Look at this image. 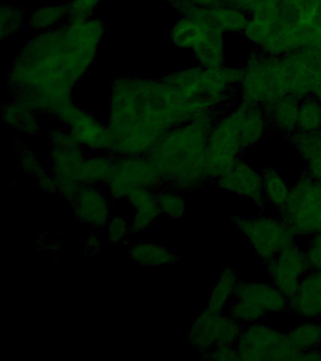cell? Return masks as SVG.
Segmentation results:
<instances>
[{
  "label": "cell",
  "instance_id": "d6a6232c",
  "mask_svg": "<svg viewBox=\"0 0 321 361\" xmlns=\"http://www.w3.org/2000/svg\"><path fill=\"white\" fill-rule=\"evenodd\" d=\"M107 226L108 239L112 245L121 244L131 233V226H128V221L123 216L111 217Z\"/></svg>",
  "mask_w": 321,
  "mask_h": 361
},
{
  "label": "cell",
  "instance_id": "f35d334b",
  "mask_svg": "<svg viewBox=\"0 0 321 361\" xmlns=\"http://www.w3.org/2000/svg\"><path fill=\"white\" fill-rule=\"evenodd\" d=\"M84 247H85V252L87 254L95 255V254L99 253L102 250L103 243L97 234L92 233L86 237L85 242H84Z\"/></svg>",
  "mask_w": 321,
  "mask_h": 361
},
{
  "label": "cell",
  "instance_id": "2e32d148",
  "mask_svg": "<svg viewBox=\"0 0 321 361\" xmlns=\"http://www.w3.org/2000/svg\"><path fill=\"white\" fill-rule=\"evenodd\" d=\"M186 17L215 25L224 34H243L249 20L245 11L224 4L213 8H202L198 6L190 16Z\"/></svg>",
  "mask_w": 321,
  "mask_h": 361
},
{
  "label": "cell",
  "instance_id": "f1b7e54d",
  "mask_svg": "<svg viewBox=\"0 0 321 361\" xmlns=\"http://www.w3.org/2000/svg\"><path fill=\"white\" fill-rule=\"evenodd\" d=\"M321 130V102L314 96L301 101L298 111V132L311 133Z\"/></svg>",
  "mask_w": 321,
  "mask_h": 361
},
{
  "label": "cell",
  "instance_id": "603a6c76",
  "mask_svg": "<svg viewBox=\"0 0 321 361\" xmlns=\"http://www.w3.org/2000/svg\"><path fill=\"white\" fill-rule=\"evenodd\" d=\"M1 118L7 126L24 134L37 135L42 129L37 121V114L18 101L8 103L2 109Z\"/></svg>",
  "mask_w": 321,
  "mask_h": 361
},
{
  "label": "cell",
  "instance_id": "8992f818",
  "mask_svg": "<svg viewBox=\"0 0 321 361\" xmlns=\"http://www.w3.org/2000/svg\"><path fill=\"white\" fill-rule=\"evenodd\" d=\"M289 300L274 285L239 281L228 314L242 324L259 322L269 314L289 312Z\"/></svg>",
  "mask_w": 321,
  "mask_h": 361
},
{
  "label": "cell",
  "instance_id": "ffe728a7",
  "mask_svg": "<svg viewBox=\"0 0 321 361\" xmlns=\"http://www.w3.org/2000/svg\"><path fill=\"white\" fill-rule=\"evenodd\" d=\"M239 281L236 270L230 267H224L211 290L205 310L217 314L224 313L233 300Z\"/></svg>",
  "mask_w": 321,
  "mask_h": 361
},
{
  "label": "cell",
  "instance_id": "74e56055",
  "mask_svg": "<svg viewBox=\"0 0 321 361\" xmlns=\"http://www.w3.org/2000/svg\"><path fill=\"white\" fill-rule=\"evenodd\" d=\"M36 183L41 190L47 192L49 194H56L58 192L57 183L52 172L49 173L46 171L42 172L36 177Z\"/></svg>",
  "mask_w": 321,
  "mask_h": 361
},
{
  "label": "cell",
  "instance_id": "30bf717a",
  "mask_svg": "<svg viewBox=\"0 0 321 361\" xmlns=\"http://www.w3.org/2000/svg\"><path fill=\"white\" fill-rule=\"evenodd\" d=\"M266 265L270 281L289 300L297 292L303 276L312 270L305 250L297 242L284 248Z\"/></svg>",
  "mask_w": 321,
  "mask_h": 361
},
{
  "label": "cell",
  "instance_id": "7a4b0ae2",
  "mask_svg": "<svg viewBox=\"0 0 321 361\" xmlns=\"http://www.w3.org/2000/svg\"><path fill=\"white\" fill-rule=\"evenodd\" d=\"M217 118L216 112H207L174 127L145 155L157 166L163 185L178 192H190L208 182L205 152Z\"/></svg>",
  "mask_w": 321,
  "mask_h": 361
},
{
  "label": "cell",
  "instance_id": "44dd1931",
  "mask_svg": "<svg viewBox=\"0 0 321 361\" xmlns=\"http://www.w3.org/2000/svg\"><path fill=\"white\" fill-rule=\"evenodd\" d=\"M128 254L134 264L143 267L173 264L177 259V256L170 248L151 242L138 243L131 245Z\"/></svg>",
  "mask_w": 321,
  "mask_h": 361
},
{
  "label": "cell",
  "instance_id": "b9f144b4",
  "mask_svg": "<svg viewBox=\"0 0 321 361\" xmlns=\"http://www.w3.org/2000/svg\"><path fill=\"white\" fill-rule=\"evenodd\" d=\"M193 1L202 8H213L222 4V0H193Z\"/></svg>",
  "mask_w": 321,
  "mask_h": 361
},
{
  "label": "cell",
  "instance_id": "e0dca14e",
  "mask_svg": "<svg viewBox=\"0 0 321 361\" xmlns=\"http://www.w3.org/2000/svg\"><path fill=\"white\" fill-rule=\"evenodd\" d=\"M217 30L219 28L208 23L180 16L171 25L170 39L174 47L193 50L207 42Z\"/></svg>",
  "mask_w": 321,
  "mask_h": 361
},
{
  "label": "cell",
  "instance_id": "8fae6325",
  "mask_svg": "<svg viewBox=\"0 0 321 361\" xmlns=\"http://www.w3.org/2000/svg\"><path fill=\"white\" fill-rule=\"evenodd\" d=\"M216 182L221 190L246 197L253 200L258 207L264 209L267 200L262 185L261 173L241 157Z\"/></svg>",
  "mask_w": 321,
  "mask_h": 361
},
{
  "label": "cell",
  "instance_id": "7c38bea8",
  "mask_svg": "<svg viewBox=\"0 0 321 361\" xmlns=\"http://www.w3.org/2000/svg\"><path fill=\"white\" fill-rule=\"evenodd\" d=\"M111 197L100 186L81 185L71 200L73 216L92 228L105 227L111 219Z\"/></svg>",
  "mask_w": 321,
  "mask_h": 361
},
{
  "label": "cell",
  "instance_id": "9a60e30c",
  "mask_svg": "<svg viewBox=\"0 0 321 361\" xmlns=\"http://www.w3.org/2000/svg\"><path fill=\"white\" fill-rule=\"evenodd\" d=\"M69 134L83 148L92 152H108L109 134L108 126L83 110L80 117L69 126Z\"/></svg>",
  "mask_w": 321,
  "mask_h": 361
},
{
  "label": "cell",
  "instance_id": "ac0fdd59",
  "mask_svg": "<svg viewBox=\"0 0 321 361\" xmlns=\"http://www.w3.org/2000/svg\"><path fill=\"white\" fill-rule=\"evenodd\" d=\"M301 101L292 96L278 99L262 107L269 127L283 133L286 137L298 130Z\"/></svg>",
  "mask_w": 321,
  "mask_h": 361
},
{
  "label": "cell",
  "instance_id": "83f0119b",
  "mask_svg": "<svg viewBox=\"0 0 321 361\" xmlns=\"http://www.w3.org/2000/svg\"><path fill=\"white\" fill-rule=\"evenodd\" d=\"M126 200H128L129 205L134 209L135 213L143 214L150 219L152 222L156 221L162 216L159 203H157V189L135 188L129 192Z\"/></svg>",
  "mask_w": 321,
  "mask_h": 361
},
{
  "label": "cell",
  "instance_id": "d6986e66",
  "mask_svg": "<svg viewBox=\"0 0 321 361\" xmlns=\"http://www.w3.org/2000/svg\"><path fill=\"white\" fill-rule=\"evenodd\" d=\"M287 137L300 155L305 166L304 171L321 183V130L311 133L297 131Z\"/></svg>",
  "mask_w": 321,
  "mask_h": 361
},
{
  "label": "cell",
  "instance_id": "cb8c5ba5",
  "mask_svg": "<svg viewBox=\"0 0 321 361\" xmlns=\"http://www.w3.org/2000/svg\"><path fill=\"white\" fill-rule=\"evenodd\" d=\"M262 185L265 197L276 209L280 210L289 199L291 186H289L280 172L267 166L261 172Z\"/></svg>",
  "mask_w": 321,
  "mask_h": 361
},
{
  "label": "cell",
  "instance_id": "d590c367",
  "mask_svg": "<svg viewBox=\"0 0 321 361\" xmlns=\"http://www.w3.org/2000/svg\"><path fill=\"white\" fill-rule=\"evenodd\" d=\"M54 178L56 183H57L58 193L64 200L71 202L83 183L75 177L59 176Z\"/></svg>",
  "mask_w": 321,
  "mask_h": 361
},
{
  "label": "cell",
  "instance_id": "ab89813d",
  "mask_svg": "<svg viewBox=\"0 0 321 361\" xmlns=\"http://www.w3.org/2000/svg\"><path fill=\"white\" fill-rule=\"evenodd\" d=\"M152 222L147 217L143 214L135 213L132 217V223L131 225V233L138 234L145 231L146 228L150 227Z\"/></svg>",
  "mask_w": 321,
  "mask_h": 361
},
{
  "label": "cell",
  "instance_id": "8d00e7d4",
  "mask_svg": "<svg viewBox=\"0 0 321 361\" xmlns=\"http://www.w3.org/2000/svg\"><path fill=\"white\" fill-rule=\"evenodd\" d=\"M306 255L312 270L321 271V231L310 237Z\"/></svg>",
  "mask_w": 321,
  "mask_h": 361
},
{
  "label": "cell",
  "instance_id": "1f68e13d",
  "mask_svg": "<svg viewBox=\"0 0 321 361\" xmlns=\"http://www.w3.org/2000/svg\"><path fill=\"white\" fill-rule=\"evenodd\" d=\"M102 1L103 0H71L68 3V18H91L92 13Z\"/></svg>",
  "mask_w": 321,
  "mask_h": 361
},
{
  "label": "cell",
  "instance_id": "7402d4cb",
  "mask_svg": "<svg viewBox=\"0 0 321 361\" xmlns=\"http://www.w3.org/2000/svg\"><path fill=\"white\" fill-rule=\"evenodd\" d=\"M114 168L111 154H95L86 157L81 165L78 180L83 185H106Z\"/></svg>",
  "mask_w": 321,
  "mask_h": 361
},
{
  "label": "cell",
  "instance_id": "9c48e42d",
  "mask_svg": "<svg viewBox=\"0 0 321 361\" xmlns=\"http://www.w3.org/2000/svg\"><path fill=\"white\" fill-rule=\"evenodd\" d=\"M243 324L232 316L212 313L205 309L194 318L188 331L190 345L200 353L222 344H236L243 331Z\"/></svg>",
  "mask_w": 321,
  "mask_h": 361
},
{
  "label": "cell",
  "instance_id": "5b68a950",
  "mask_svg": "<svg viewBox=\"0 0 321 361\" xmlns=\"http://www.w3.org/2000/svg\"><path fill=\"white\" fill-rule=\"evenodd\" d=\"M230 220L265 264L298 239L291 227L280 216H232Z\"/></svg>",
  "mask_w": 321,
  "mask_h": 361
},
{
  "label": "cell",
  "instance_id": "836d02e7",
  "mask_svg": "<svg viewBox=\"0 0 321 361\" xmlns=\"http://www.w3.org/2000/svg\"><path fill=\"white\" fill-rule=\"evenodd\" d=\"M204 360L218 361H239V355L236 344H222L208 350L207 352L200 353Z\"/></svg>",
  "mask_w": 321,
  "mask_h": 361
},
{
  "label": "cell",
  "instance_id": "3957f363",
  "mask_svg": "<svg viewBox=\"0 0 321 361\" xmlns=\"http://www.w3.org/2000/svg\"><path fill=\"white\" fill-rule=\"evenodd\" d=\"M269 127L262 107L242 101L217 118L205 152L208 180H216L224 174L242 152L258 143Z\"/></svg>",
  "mask_w": 321,
  "mask_h": 361
},
{
  "label": "cell",
  "instance_id": "484cf974",
  "mask_svg": "<svg viewBox=\"0 0 321 361\" xmlns=\"http://www.w3.org/2000/svg\"><path fill=\"white\" fill-rule=\"evenodd\" d=\"M224 33L217 30L207 41L193 49L194 58L202 68H215L224 65Z\"/></svg>",
  "mask_w": 321,
  "mask_h": 361
},
{
  "label": "cell",
  "instance_id": "ba28073f",
  "mask_svg": "<svg viewBox=\"0 0 321 361\" xmlns=\"http://www.w3.org/2000/svg\"><path fill=\"white\" fill-rule=\"evenodd\" d=\"M163 185L157 166L147 157H114V168L107 183L111 200L125 199L138 188L157 189Z\"/></svg>",
  "mask_w": 321,
  "mask_h": 361
},
{
  "label": "cell",
  "instance_id": "52a82bcc",
  "mask_svg": "<svg viewBox=\"0 0 321 361\" xmlns=\"http://www.w3.org/2000/svg\"><path fill=\"white\" fill-rule=\"evenodd\" d=\"M236 347L239 361L301 360V352L292 346L286 333L260 322L244 327Z\"/></svg>",
  "mask_w": 321,
  "mask_h": 361
},
{
  "label": "cell",
  "instance_id": "4fadbf2b",
  "mask_svg": "<svg viewBox=\"0 0 321 361\" xmlns=\"http://www.w3.org/2000/svg\"><path fill=\"white\" fill-rule=\"evenodd\" d=\"M52 173L54 177L77 178L80 173L84 157L83 148L73 140L69 132L53 130L49 135Z\"/></svg>",
  "mask_w": 321,
  "mask_h": 361
},
{
  "label": "cell",
  "instance_id": "e575fe53",
  "mask_svg": "<svg viewBox=\"0 0 321 361\" xmlns=\"http://www.w3.org/2000/svg\"><path fill=\"white\" fill-rule=\"evenodd\" d=\"M20 166L25 173L32 175L35 178L44 171L42 166L43 165L35 152L24 146L22 147L20 152Z\"/></svg>",
  "mask_w": 321,
  "mask_h": 361
},
{
  "label": "cell",
  "instance_id": "4dcf8cb0",
  "mask_svg": "<svg viewBox=\"0 0 321 361\" xmlns=\"http://www.w3.org/2000/svg\"><path fill=\"white\" fill-rule=\"evenodd\" d=\"M24 17L22 8L11 4H2L0 8L1 39L10 38L20 30L24 24Z\"/></svg>",
  "mask_w": 321,
  "mask_h": 361
},
{
  "label": "cell",
  "instance_id": "d4e9b609",
  "mask_svg": "<svg viewBox=\"0 0 321 361\" xmlns=\"http://www.w3.org/2000/svg\"><path fill=\"white\" fill-rule=\"evenodd\" d=\"M68 17V4L44 6L32 11L28 20V25L33 30L41 32L60 27Z\"/></svg>",
  "mask_w": 321,
  "mask_h": 361
},
{
  "label": "cell",
  "instance_id": "60d3db41",
  "mask_svg": "<svg viewBox=\"0 0 321 361\" xmlns=\"http://www.w3.org/2000/svg\"><path fill=\"white\" fill-rule=\"evenodd\" d=\"M301 360L321 361V348L301 352Z\"/></svg>",
  "mask_w": 321,
  "mask_h": 361
},
{
  "label": "cell",
  "instance_id": "4316f807",
  "mask_svg": "<svg viewBox=\"0 0 321 361\" xmlns=\"http://www.w3.org/2000/svg\"><path fill=\"white\" fill-rule=\"evenodd\" d=\"M290 343L300 352L321 348V324L305 320L286 333Z\"/></svg>",
  "mask_w": 321,
  "mask_h": 361
},
{
  "label": "cell",
  "instance_id": "6da1fadb",
  "mask_svg": "<svg viewBox=\"0 0 321 361\" xmlns=\"http://www.w3.org/2000/svg\"><path fill=\"white\" fill-rule=\"evenodd\" d=\"M243 35L272 56L321 44V0H252Z\"/></svg>",
  "mask_w": 321,
  "mask_h": 361
},
{
  "label": "cell",
  "instance_id": "5bb4252c",
  "mask_svg": "<svg viewBox=\"0 0 321 361\" xmlns=\"http://www.w3.org/2000/svg\"><path fill=\"white\" fill-rule=\"evenodd\" d=\"M289 312L304 320L321 318V271L311 270L303 276L297 292L289 299Z\"/></svg>",
  "mask_w": 321,
  "mask_h": 361
},
{
  "label": "cell",
  "instance_id": "f546056e",
  "mask_svg": "<svg viewBox=\"0 0 321 361\" xmlns=\"http://www.w3.org/2000/svg\"><path fill=\"white\" fill-rule=\"evenodd\" d=\"M160 214L171 219H181L187 213V200L181 192L171 188L157 191Z\"/></svg>",
  "mask_w": 321,
  "mask_h": 361
},
{
  "label": "cell",
  "instance_id": "277c9868",
  "mask_svg": "<svg viewBox=\"0 0 321 361\" xmlns=\"http://www.w3.org/2000/svg\"><path fill=\"white\" fill-rule=\"evenodd\" d=\"M298 238H306L321 231V183L305 171L291 186L289 199L277 211Z\"/></svg>",
  "mask_w": 321,
  "mask_h": 361
}]
</instances>
